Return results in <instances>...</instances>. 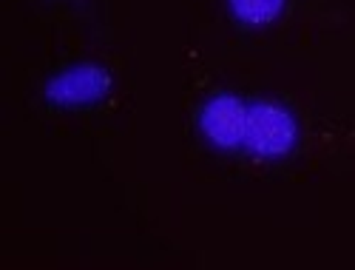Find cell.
I'll use <instances>...</instances> for the list:
<instances>
[{
	"label": "cell",
	"mask_w": 355,
	"mask_h": 270,
	"mask_svg": "<svg viewBox=\"0 0 355 270\" xmlns=\"http://www.w3.org/2000/svg\"><path fill=\"white\" fill-rule=\"evenodd\" d=\"M302 148V119L287 103L256 94L248 106L242 154L261 162H284Z\"/></svg>",
	"instance_id": "obj_1"
},
{
	"label": "cell",
	"mask_w": 355,
	"mask_h": 270,
	"mask_svg": "<svg viewBox=\"0 0 355 270\" xmlns=\"http://www.w3.org/2000/svg\"><path fill=\"white\" fill-rule=\"evenodd\" d=\"M114 92V74L97 60H77L60 66L43 83V103L57 111H85L108 100Z\"/></svg>",
	"instance_id": "obj_2"
},
{
	"label": "cell",
	"mask_w": 355,
	"mask_h": 270,
	"mask_svg": "<svg viewBox=\"0 0 355 270\" xmlns=\"http://www.w3.org/2000/svg\"><path fill=\"white\" fill-rule=\"evenodd\" d=\"M250 97L233 88H219L196 108V134L216 154H242L248 131Z\"/></svg>",
	"instance_id": "obj_3"
},
{
	"label": "cell",
	"mask_w": 355,
	"mask_h": 270,
	"mask_svg": "<svg viewBox=\"0 0 355 270\" xmlns=\"http://www.w3.org/2000/svg\"><path fill=\"white\" fill-rule=\"evenodd\" d=\"M225 6H227V15L239 26L268 28L284 15L287 0H225Z\"/></svg>",
	"instance_id": "obj_4"
}]
</instances>
